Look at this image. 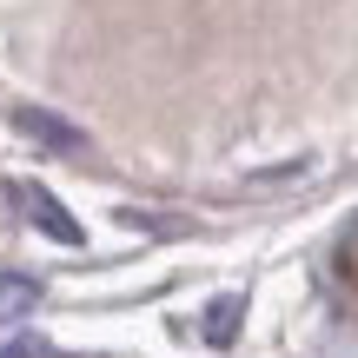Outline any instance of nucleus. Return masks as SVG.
I'll use <instances>...</instances> for the list:
<instances>
[{
  "instance_id": "obj_1",
  "label": "nucleus",
  "mask_w": 358,
  "mask_h": 358,
  "mask_svg": "<svg viewBox=\"0 0 358 358\" xmlns=\"http://www.w3.org/2000/svg\"><path fill=\"white\" fill-rule=\"evenodd\" d=\"M13 127L27 133L34 146H47V153H60V159H73V153H87V133H73L60 113H47V106H13Z\"/></svg>"
},
{
  "instance_id": "obj_2",
  "label": "nucleus",
  "mask_w": 358,
  "mask_h": 358,
  "mask_svg": "<svg viewBox=\"0 0 358 358\" xmlns=\"http://www.w3.org/2000/svg\"><path fill=\"white\" fill-rule=\"evenodd\" d=\"M20 206L34 213V226H40V232H53L60 245H80V226L60 213V199H53V192H40V186H20Z\"/></svg>"
},
{
  "instance_id": "obj_3",
  "label": "nucleus",
  "mask_w": 358,
  "mask_h": 358,
  "mask_svg": "<svg viewBox=\"0 0 358 358\" xmlns=\"http://www.w3.org/2000/svg\"><path fill=\"white\" fill-rule=\"evenodd\" d=\"M34 299H40V285H34V279H0V325L27 319V312H34Z\"/></svg>"
},
{
  "instance_id": "obj_4",
  "label": "nucleus",
  "mask_w": 358,
  "mask_h": 358,
  "mask_svg": "<svg viewBox=\"0 0 358 358\" xmlns=\"http://www.w3.org/2000/svg\"><path fill=\"white\" fill-rule=\"evenodd\" d=\"M239 312H245V299H213V312H206V338L226 345V338L239 332Z\"/></svg>"
},
{
  "instance_id": "obj_5",
  "label": "nucleus",
  "mask_w": 358,
  "mask_h": 358,
  "mask_svg": "<svg viewBox=\"0 0 358 358\" xmlns=\"http://www.w3.org/2000/svg\"><path fill=\"white\" fill-rule=\"evenodd\" d=\"M0 358H40V338H13V345L0 352Z\"/></svg>"
}]
</instances>
